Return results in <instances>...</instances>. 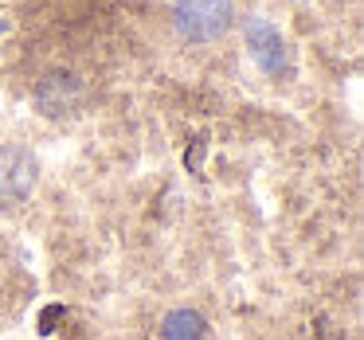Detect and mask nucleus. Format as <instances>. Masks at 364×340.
Listing matches in <instances>:
<instances>
[{
    "instance_id": "nucleus-5",
    "label": "nucleus",
    "mask_w": 364,
    "mask_h": 340,
    "mask_svg": "<svg viewBox=\"0 0 364 340\" xmlns=\"http://www.w3.org/2000/svg\"><path fill=\"white\" fill-rule=\"evenodd\" d=\"M208 321L196 313V309H173L161 321V340H204Z\"/></svg>"
},
{
    "instance_id": "nucleus-1",
    "label": "nucleus",
    "mask_w": 364,
    "mask_h": 340,
    "mask_svg": "<svg viewBox=\"0 0 364 340\" xmlns=\"http://www.w3.org/2000/svg\"><path fill=\"white\" fill-rule=\"evenodd\" d=\"M173 24L188 43H215L235 24L231 0H173Z\"/></svg>"
},
{
    "instance_id": "nucleus-3",
    "label": "nucleus",
    "mask_w": 364,
    "mask_h": 340,
    "mask_svg": "<svg viewBox=\"0 0 364 340\" xmlns=\"http://www.w3.org/2000/svg\"><path fill=\"white\" fill-rule=\"evenodd\" d=\"M243 35H247V55L259 71L267 75H282L286 71V40L270 20L262 16H251L243 24Z\"/></svg>"
},
{
    "instance_id": "nucleus-4",
    "label": "nucleus",
    "mask_w": 364,
    "mask_h": 340,
    "mask_svg": "<svg viewBox=\"0 0 364 340\" xmlns=\"http://www.w3.org/2000/svg\"><path fill=\"white\" fill-rule=\"evenodd\" d=\"M82 82L75 79V75L67 71H51L48 79H40V87H36V110L43 114V118H63V114H71L75 106L82 102Z\"/></svg>"
},
{
    "instance_id": "nucleus-2",
    "label": "nucleus",
    "mask_w": 364,
    "mask_h": 340,
    "mask_svg": "<svg viewBox=\"0 0 364 340\" xmlns=\"http://www.w3.org/2000/svg\"><path fill=\"white\" fill-rule=\"evenodd\" d=\"M40 165L28 145H0V215H12L32 199Z\"/></svg>"
}]
</instances>
